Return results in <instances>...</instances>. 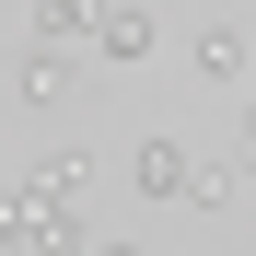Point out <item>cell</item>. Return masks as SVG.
<instances>
[{"label": "cell", "mask_w": 256, "mask_h": 256, "mask_svg": "<svg viewBox=\"0 0 256 256\" xmlns=\"http://www.w3.org/2000/svg\"><path fill=\"white\" fill-rule=\"evenodd\" d=\"M24 244H94V222L82 210H47L35 186H12L0 198V256H24Z\"/></svg>", "instance_id": "obj_1"}, {"label": "cell", "mask_w": 256, "mask_h": 256, "mask_svg": "<svg viewBox=\"0 0 256 256\" xmlns=\"http://www.w3.org/2000/svg\"><path fill=\"white\" fill-rule=\"evenodd\" d=\"M186 175H198V163H186V140H175V128H152V140L128 152V186H140L152 210H175V198H186Z\"/></svg>", "instance_id": "obj_2"}, {"label": "cell", "mask_w": 256, "mask_h": 256, "mask_svg": "<svg viewBox=\"0 0 256 256\" xmlns=\"http://www.w3.org/2000/svg\"><path fill=\"white\" fill-rule=\"evenodd\" d=\"M70 94H82L70 35H35V47H24V105H70Z\"/></svg>", "instance_id": "obj_3"}, {"label": "cell", "mask_w": 256, "mask_h": 256, "mask_svg": "<svg viewBox=\"0 0 256 256\" xmlns=\"http://www.w3.org/2000/svg\"><path fill=\"white\" fill-rule=\"evenodd\" d=\"M94 47H105L116 70H128V58H152V47H163V24L140 12V0H105V24H94Z\"/></svg>", "instance_id": "obj_4"}, {"label": "cell", "mask_w": 256, "mask_h": 256, "mask_svg": "<svg viewBox=\"0 0 256 256\" xmlns=\"http://www.w3.org/2000/svg\"><path fill=\"white\" fill-rule=\"evenodd\" d=\"M256 70V24H198V82H244Z\"/></svg>", "instance_id": "obj_5"}, {"label": "cell", "mask_w": 256, "mask_h": 256, "mask_svg": "<svg viewBox=\"0 0 256 256\" xmlns=\"http://www.w3.org/2000/svg\"><path fill=\"white\" fill-rule=\"evenodd\" d=\"M35 198H47V210H82V198H94V163H82V152H47V163H35Z\"/></svg>", "instance_id": "obj_6"}, {"label": "cell", "mask_w": 256, "mask_h": 256, "mask_svg": "<svg viewBox=\"0 0 256 256\" xmlns=\"http://www.w3.org/2000/svg\"><path fill=\"white\" fill-rule=\"evenodd\" d=\"M105 0H35V35H94Z\"/></svg>", "instance_id": "obj_7"}, {"label": "cell", "mask_w": 256, "mask_h": 256, "mask_svg": "<svg viewBox=\"0 0 256 256\" xmlns=\"http://www.w3.org/2000/svg\"><path fill=\"white\" fill-rule=\"evenodd\" d=\"M244 163H256V94H244Z\"/></svg>", "instance_id": "obj_8"}, {"label": "cell", "mask_w": 256, "mask_h": 256, "mask_svg": "<svg viewBox=\"0 0 256 256\" xmlns=\"http://www.w3.org/2000/svg\"><path fill=\"white\" fill-rule=\"evenodd\" d=\"M244 82H256V70H244Z\"/></svg>", "instance_id": "obj_9"}]
</instances>
